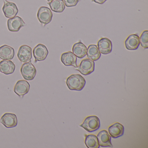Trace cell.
Here are the masks:
<instances>
[{
	"mask_svg": "<svg viewBox=\"0 0 148 148\" xmlns=\"http://www.w3.org/2000/svg\"><path fill=\"white\" fill-rule=\"evenodd\" d=\"M66 84L71 90L81 91L84 87L86 81L79 74H73L67 78Z\"/></svg>",
	"mask_w": 148,
	"mask_h": 148,
	"instance_id": "6da1fadb",
	"label": "cell"
},
{
	"mask_svg": "<svg viewBox=\"0 0 148 148\" xmlns=\"http://www.w3.org/2000/svg\"><path fill=\"white\" fill-rule=\"evenodd\" d=\"M80 126L88 132H93L98 130L100 127V120L97 116H89L86 118Z\"/></svg>",
	"mask_w": 148,
	"mask_h": 148,
	"instance_id": "7a4b0ae2",
	"label": "cell"
},
{
	"mask_svg": "<svg viewBox=\"0 0 148 148\" xmlns=\"http://www.w3.org/2000/svg\"><path fill=\"white\" fill-rule=\"evenodd\" d=\"M21 73L25 80H33L37 74V70L30 60L23 64L21 68Z\"/></svg>",
	"mask_w": 148,
	"mask_h": 148,
	"instance_id": "3957f363",
	"label": "cell"
},
{
	"mask_svg": "<svg viewBox=\"0 0 148 148\" xmlns=\"http://www.w3.org/2000/svg\"><path fill=\"white\" fill-rule=\"evenodd\" d=\"M37 17L40 22L45 25L51 21L53 14L50 8L46 7H41L38 11Z\"/></svg>",
	"mask_w": 148,
	"mask_h": 148,
	"instance_id": "277c9868",
	"label": "cell"
},
{
	"mask_svg": "<svg viewBox=\"0 0 148 148\" xmlns=\"http://www.w3.org/2000/svg\"><path fill=\"white\" fill-rule=\"evenodd\" d=\"M95 63L89 59H85L81 61L80 64L76 68L81 74L86 76L92 73L94 71Z\"/></svg>",
	"mask_w": 148,
	"mask_h": 148,
	"instance_id": "5b68a950",
	"label": "cell"
},
{
	"mask_svg": "<svg viewBox=\"0 0 148 148\" xmlns=\"http://www.w3.org/2000/svg\"><path fill=\"white\" fill-rule=\"evenodd\" d=\"M7 25L9 31L12 32H17L21 28L25 26L26 24L22 18L19 16H15L8 20Z\"/></svg>",
	"mask_w": 148,
	"mask_h": 148,
	"instance_id": "8992f818",
	"label": "cell"
},
{
	"mask_svg": "<svg viewBox=\"0 0 148 148\" xmlns=\"http://www.w3.org/2000/svg\"><path fill=\"white\" fill-rule=\"evenodd\" d=\"M2 11L5 16L8 18L15 17L18 12V9L15 3L4 0Z\"/></svg>",
	"mask_w": 148,
	"mask_h": 148,
	"instance_id": "52a82bcc",
	"label": "cell"
},
{
	"mask_svg": "<svg viewBox=\"0 0 148 148\" xmlns=\"http://www.w3.org/2000/svg\"><path fill=\"white\" fill-rule=\"evenodd\" d=\"M48 53V50L45 45L40 44L37 45L33 51L35 63H37L38 61L45 60L46 59Z\"/></svg>",
	"mask_w": 148,
	"mask_h": 148,
	"instance_id": "ba28073f",
	"label": "cell"
},
{
	"mask_svg": "<svg viewBox=\"0 0 148 148\" xmlns=\"http://www.w3.org/2000/svg\"><path fill=\"white\" fill-rule=\"evenodd\" d=\"M32 49L30 47L24 45L20 47L17 57L21 62L27 63L32 59Z\"/></svg>",
	"mask_w": 148,
	"mask_h": 148,
	"instance_id": "9c48e42d",
	"label": "cell"
},
{
	"mask_svg": "<svg viewBox=\"0 0 148 148\" xmlns=\"http://www.w3.org/2000/svg\"><path fill=\"white\" fill-rule=\"evenodd\" d=\"M0 123L7 128L16 127L18 123L17 116L13 113H5L0 119Z\"/></svg>",
	"mask_w": 148,
	"mask_h": 148,
	"instance_id": "30bf717a",
	"label": "cell"
},
{
	"mask_svg": "<svg viewBox=\"0 0 148 148\" xmlns=\"http://www.w3.org/2000/svg\"><path fill=\"white\" fill-rule=\"evenodd\" d=\"M29 83L25 80H20L14 86V91L18 96L22 97L27 94L30 90Z\"/></svg>",
	"mask_w": 148,
	"mask_h": 148,
	"instance_id": "8fae6325",
	"label": "cell"
},
{
	"mask_svg": "<svg viewBox=\"0 0 148 148\" xmlns=\"http://www.w3.org/2000/svg\"><path fill=\"white\" fill-rule=\"evenodd\" d=\"M97 47L100 53L106 55L111 52L112 51V43L107 38H102L98 42Z\"/></svg>",
	"mask_w": 148,
	"mask_h": 148,
	"instance_id": "7c38bea8",
	"label": "cell"
},
{
	"mask_svg": "<svg viewBox=\"0 0 148 148\" xmlns=\"http://www.w3.org/2000/svg\"><path fill=\"white\" fill-rule=\"evenodd\" d=\"M99 144L102 147H112V145L111 141V137L109 132L105 130L101 131L97 135Z\"/></svg>",
	"mask_w": 148,
	"mask_h": 148,
	"instance_id": "4fadbf2b",
	"label": "cell"
},
{
	"mask_svg": "<svg viewBox=\"0 0 148 148\" xmlns=\"http://www.w3.org/2000/svg\"><path fill=\"white\" fill-rule=\"evenodd\" d=\"M62 63L66 66H73L77 67V57L72 52L64 53L61 55L60 58Z\"/></svg>",
	"mask_w": 148,
	"mask_h": 148,
	"instance_id": "5bb4252c",
	"label": "cell"
},
{
	"mask_svg": "<svg viewBox=\"0 0 148 148\" xmlns=\"http://www.w3.org/2000/svg\"><path fill=\"white\" fill-rule=\"evenodd\" d=\"M140 44L139 36L136 34H131L125 41V48L130 51L137 50Z\"/></svg>",
	"mask_w": 148,
	"mask_h": 148,
	"instance_id": "9a60e30c",
	"label": "cell"
},
{
	"mask_svg": "<svg viewBox=\"0 0 148 148\" xmlns=\"http://www.w3.org/2000/svg\"><path fill=\"white\" fill-rule=\"evenodd\" d=\"M108 132L112 138H117L123 135L124 127L119 123H115L108 128Z\"/></svg>",
	"mask_w": 148,
	"mask_h": 148,
	"instance_id": "2e32d148",
	"label": "cell"
},
{
	"mask_svg": "<svg viewBox=\"0 0 148 148\" xmlns=\"http://www.w3.org/2000/svg\"><path fill=\"white\" fill-rule=\"evenodd\" d=\"M15 64L11 60H3L0 62V72L5 75L14 73L15 70Z\"/></svg>",
	"mask_w": 148,
	"mask_h": 148,
	"instance_id": "e0dca14e",
	"label": "cell"
},
{
	"mask_svg": "<svg viewBox=\"0 0 148 148\" xmlns=\"http://www.w3.org/2000/svg\"><path fill=\"white\" fill-rule=\"evenodd\" d=\"M14 56V50L12 47L7 45L0 47V59L2 60H12Z\"/></svg>",
	"mask_w": 148,
	"mask_h": 148,
	"instance_id": "ac0fdd59",
	"label": "cell"
},
{
	"mask_svg": "<svg viewBox=\"0 0 148 148\" xmlns=\"http://www.w3.org/2000/svg\"><path fill=\"white\" fill-rule=\"evenodd\" d=\"M72 51L73 53L76 57L82 59L86 55L87 48L83 43L79 42L73 45Z\"/></svg>",
	"mask_w": 148,
	"mask_h": 148,
	"instance_id": "d6986e66",
	"label": "cell"
},
{
	"mask_svg": "<svg viewBox=\"0 0 148 148\" xmlns=\"http://www.w3.org/2000/svg\"><path fill=\"white\" fill-rule=\"evenodd\" d=\"M86 54L88 58L93 61L98 60L101 57V53L97 46L95 45H90L88 46Z\"/></svg>",
	"mask_w": 148,
	"mask_h": 148,
	"instance_id": "ffe728a7",
	"label": "cell"
},
{
	"mask_svg": "<svg viewBox=\"0 0 148 148\" xmlns=\"http://www.w3.org/2000/svg\"><path fill=\"white\" fill-rule=\"evenodd\" d=\"M48 4L52 11L55 12H62L65 8V5L62 0H52Z\"/></svg>",
	"mask_w": 148,
	"mask_h": 148,
	"instance_id": "44dd1931",
	"label": "cell"
},
{
	"mask_svg": "<svg viewBox=\"0 0 148 148\" xmlns=\"http://www.w3.org/2000/svg\"><path fill=\"white\" fill-rule=\"evenodd\" d=\"M85 144L88 148H99V147L97 136L92 134L86 136Z\"/></svg>",
	"mask_w": 148,
	"mask_h": 148,
	"instance_id": "7402d4cb",
	"label": "cell"
},
{
	"mask_svg": "<svg viewBox=\"0 0 148 148\" xmlns=\"http://www.w3.org/2000/svg\"><path fill=\"white\" fill-rule=\"evenodd\" d=\"M140 43L145 49L148 48V31H144L140 36Z\"/></svg>",
	"mask_w": 148,
	"mask_h": 148,
	"instance_id": "603a6c76",
	"label": "cell"
},
{
	"mask_svg": "<svg viewBox=\"0 0 148 148\" xmlns=\"http://www.w3.org/2000/svg\"><path fill=\"white\" fill-rule=\"evenodd\" d=\"M65 5L67 7H72L77 5L79 0H62Z\"/></svg>",
	"mask_w": 148,
	"mask_h": 148,
	"instance_id": "cb8c5ba5",
	"label": "cell"
},
{
	"mask_svg": "<svg viewBox=\"0 0 148 148\" xmlns=\"http://www.w3.org/2000/svg\"><path fill=\"white\" fill-rule=\"evenodd\" d=\"M107 0H93L92 1H94L95 3H98V4L102 5Z\"/></svg>",
	"mask_w": 148,
	"mask_h": 148,
	"instance_id": "d4e9b609",
	"label": "cell"
},
{
	"mask_svg": "<svg viewBox=\"0 0 148 148\" xmlns=\"http://www.w3.org/2000/svg\"><path fill=\"white\" fill-rule=\"evenodd\" d=\"M47 1H52V0H47Z\"/></svg>",
	"mask_w": 148,
	"mask_h": 148,
	"instance_id": "484cf974",
	"label": "cell"
}]
</instances>
